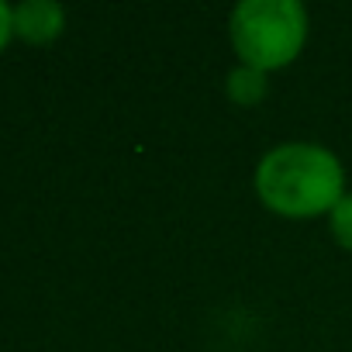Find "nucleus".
<instances>
[{"instance_id": "1", "label": "nucleus", "mask_w": 352, "mask_h": 352, "mask_svg": "<svg viewBox=\"0 0 352 352\" xmlns=\"http://www.w3.org/2000/svg\"><path fill=\"white\" fill-rule=\"evenodd\" d=\"M256 194L280 218H321L345 197L342 159L318 142L273 145L256 166Z\"/></svg>"}, {"instance_id": "2", "label": "nucleus", "mask_w": 352, "mask_h": 352, "mask_svg": "<svg viewBox=\"0 0 352 352\" xmlns=\"http://www.w3.org/2000/svg\"><path fill=\"white\" fill-rule=\"evenodd\" d=\"M307 8L300 0H242L228 18V38L242 66L276 73L307 45Z\"/></svg>"}, {"instance_id": "3", "label": "nucleus", "mask_w": 352, "mask_h": 352, "mask_svg": "<svg viewBox=\"0 0 352 352\" xmlns=\"http://www.w3.org/2000/svg\"><path fill=\"white\" fill-rule=\"evenodd\" d=\"M11 18L14 35L28 45H49L66 32V8L56 0H25V4L11 8Z\"/></svg>"}, {"instance_id": "4", "label": "nucleus", "mask_w": 352, "mask_h": 352, "mask_svg": "<svg viewBox=\"0 0 352 352\" xmlns=\"http://www.w3.org/2000/svg\"><path fill=\"white\" fill-rule=\"evenodd\" d=\"M266 76H270V73L239 63V66L228 73V80H225V94H228V100L239 104V107H256V104H263L266 94H270V80H266Z\"/></svg>"}, {"instance_id": "5", "label": "nucleus", "mask_w": 352, "mask_h": 352, "mask_svg": "<svg viewBox=\"0 0 352 352\" xmlns=\"http://www.w3.org/2000/svg\"><path fill=\"white\" fill-rule=\"evenodd\" d=\"M328 228H331L335 242H338L345 252H352V194H345V197L331 208V214H328Z\"/></svg>"}, {"instance_id": "6", "label": "nucleus", "mask_w": 352, "mask_h": 352, "mask_svg": "<svg viewBox=\"0 0 352 352\" xmlns=\"http://www.w3.org/2000/svg\"><path fill=\"white\" fill-rule=\"evenodd\" d=\"M11 35H14V18H11V8L4 4V0H0V52L8 49Z\"/></svg>"}]
</instances>
